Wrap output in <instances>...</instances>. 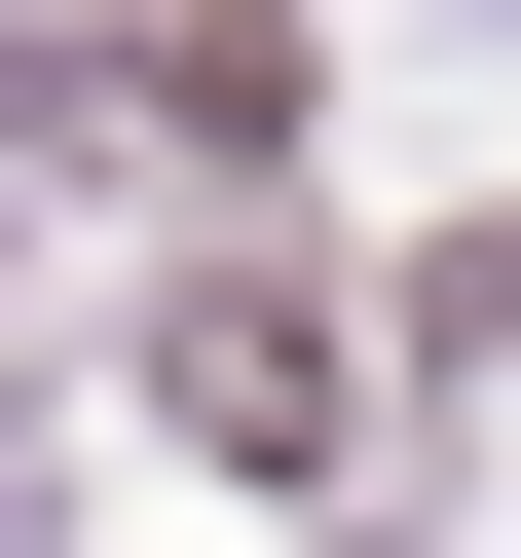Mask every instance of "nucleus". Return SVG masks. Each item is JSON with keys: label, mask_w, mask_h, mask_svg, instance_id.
Instances as JSON below:
<instances>
[{"label": "nucleus", "mask_w": 521, "mask_h": 558, "mask_svg": "<svg viewBox=\"0 0 521 558\" xmlns=\"http://www.w3.org/2000/svg\"><path fill=\"white\" fill-rule=\"evenodd\" d=\"M149 373H186V447H260V484H299V447H336V336H299V260H223V299H186Z\"/></svg>", "instance_id": "nucleus-1"}]
</instances>
